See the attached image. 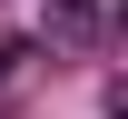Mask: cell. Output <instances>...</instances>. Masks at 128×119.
Wrapping results in <instances>:
<instances>
[{"label":"cell","mask_w":128,"mask_h":119,"mask_svg":"<svg viewBox=\"0 0 128 119\" xmlns=\"http://www.w3.org/2000/svg\"><path fill=\"white\" fill-rule=\"evenodd\" d=\"M98 30H108V0H59L49 10V40L59 50H98Z\"/></svg>","instance_id":"cell-1"},{"label":"cell","mask_w":128,"mask_h":119,"mask_svg":"<svg viewBox=\"0 0 128 119\" xmlns=\"http://www.w3.org/2000/svg\"><path fill=\"white\" fill-rule=\"evenodd\" d=\"M20 60H30V50H20V40H0V89L20 80Z\"/></svg>","instance_id":"cell-2"}]
</instances>
